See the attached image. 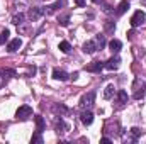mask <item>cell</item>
I'll list each match as a JSON object with an SVG mask.
<instances>
[{
	"label": "cell",
	"instance_id": "e0dca14e",
	"mask_svg": "<svg viewBox=\"0 0 146 144\" xmlns=\"http://www.w3.org/2000/svg\"><path fill=\"white\" fill-rule=\"evenodd\" d=\"M117 104L119 105L127 104V92H124V90H119L117 92Z\"/></svg>",
	"mask_w": 146,
	"mask_h": 144
},
{
	"label": "cell",
	"instance_id": "7a4b0ae2",
	"mask_svg": "<svg viewBox=\"0 0 146 144\" xmlns=\"http://www.w3.org/2000/svg\"><path fill=\"white\" fill-rule=\"evenodd\" d=\"M29 117H33V108L29 105H22V107L17 108V112H15V119L17 120H27Z\"/></svg>",
	"mask_w": 146,
	"mask_h": 144
},
{
	"label": "cell",
	"instance_id": "3957f363",
	"mask_svg": "<svg viewBox=\"0 0 146 144\" xmlns=\"http://www.w3.org/2000/svg\"><path fill=\"white\" fill-rule=\"evenodd\" d=\"M146 20V15L143 10H138V12H134V15L131 17V26L133 27H139L141 24H145Z\"/></svg>",
	"mask_w": 146,
	"mask_h": 144
},
{
	"label": "cell",
	"instance_id": "83f0119b",
	"mask_svg": "<svg viewBox=\"0 0 146 144\" xmlns=\"http://www.w3.org/2000/svg\"><path fill=\"white\" fill-rule=\"evenodd\" d=\"M75 3H76L78 7H83V5H85V0H75Z\"/></svg>",
	"mask_w": 146,
	"mask_h": 144
},
{
	"label": "cell",
	"instance_id": "ba28073f",
	"mask_svg": "<svg viewBox=\"0 0 146 144\" xmlns=\"http://www.w3.org/2000/svg\"><path fill=\"white\" fill-rule=\"evenodd\" d=\"M21 46H22V41H21L19 37H15V39H12V41L7 44V51H9V53H15V51H19Z\"/></svg>",
	"mask_w": 146,
	"mask_h": 144
},
{
	"label": "cell",
	"instance_id": "5b68a950",
	"mask_svg": "<svg viewBox=\"0 0 146 144\" xmlns=\"http://www.w3.org/2000/svg\"><path fill=\"white\" fill-rule=\"evenodd\" d=\"M104 68H106V63H102V61H94L92 65L85 66V70L90 71V73H100Z\"/></svg>",
	"mask_w": 146,
	"mask_h": 144
},
{
	"label": "cell",
	"instance_id": "2e32d148",
	"mask_svg": "<svg viewBox=\"0 0 146 144\" xmlns=\"http://www.w3.org/2000/svg\"><path fill=\"white\" fill-rule=\"evenodd\" d=\"M127 9H129V2H127V0H122V2L117 5V10H115V14H117V15H122V14H124Z\"/></svg>",
	"mask_w": 146,
	"mask_h": 144
},
{
	"label": "cell",
	"instance_id": "1f68e13d",
	"mask_svg": "<svg viewBox=\"0 0 146 144\" xmlns=\"http://www.w3.org/2000/svg\"><path fill=\"white\" fill-rule=\"evenodd\" d=\"M143 2H145V3H146V0H143Z\"/></svg>",
	"mask_w": 146,
	"mask_h": 144
},
{
	"label": "cell",
	"instance_id": "d6986e66",
	"mask_svg": "<svg viewBox=\"0 0 146 144\" xmlns=\"http://www.w3.org/2000/svg\"><path fill=\"white\" fill-rule=\"evenodd\" d=\"M53 110H54L56 114H60V117H61V115H65V114H68V108L65 107L63 104H56V105L53 107Z\"/></svg>",
	"mask_w": 146,
	"mask_h": 144
},
{
	"label": "cell",
	"instance_id": "d4e9b609",
	"mask_svg": "<svg viewBox=\"0 0 146 144\" xmlns=\"http://www.w3.org/2000/svg\"><path fill=\"white\" fill-rule=\"evenodd\" d=\"M66 129H68V126H66V124H65V122L60 119V120L56 122V131H58V132H65Z\"/></svg>",
	"mask_w": 146,
	"mask_h": 144
},
{
	"label": "cell",
	"instance_id": "cb8c5ba5",
	"mask_svg": "<svg viewBox=\"0 0 146 144\" xmlns=\"http://www.w3.org/2000/svg\"><path fill=\"white\" fill-rule=\"evenodd\" d=\"M58 22L63 26V27H66L68 24H70V15L66 14V15H60V19H58Z\"/></svg>",
	"mask_w": 146,
	"mask_h": 144
},
{
	"label": "cell",
	"instance_id": "8992f818",
	"mask_svg": "<svg viewBox=\"0 0 146 144\" xmlns=\"http://www.w3.org/2000/svg\"><path fill=\"white\" fill-rule=\"evenodd\" d=\"M119 65H121V58H119V56H112V58H109V59L106 61V68L110 70V71L117 70V68H119Z\"/></svg>",
	"mask_w": 146,
	"mask_h": 144
},
{
	"label": "cell",
	"instance_id": "8fae6325",
	"mask_svg": "<svg viewBox=\"0 0 146 144\" xmlns=\"http://www.w3.org/2000/svg\"><path fill=\"white\" fill-rule=\"evenodd\" d=\"M139 136H141V131H139L138 127H133V129L129 131V137H127L126 141H127V143H136Z\"/></svg>",
	"mask_w": 146,
	"mask_h": 144
},
{
	"label": "cell",
	"instance_id": "ffe728a7",
	"mask_svg": "<svg viewBox=\"0 0 146 144\" xmlns=\"http://www.w3.org/2000/svg\"><path fill=\"white\" fill-rule=\"evenodd\" d=\"M44 127H46L44 119H42L41 115H36V129L39 131V132H42V131H44Z\"/></svg>",
	"mask_w": 146,
	"mask_h": 144
},
{
	"label": "cell",
	"instance_id": "f546056e",
	"mask_svg": "<svg viewBox=\"0 0 146 144\" xmlns=\"http://www.w3.org/2000/svg\"><path fill=\"white\" fill-rule=\"evenodd\" d=\"M70 78H72V80H76V78H78V73H73V75L70 76Z\"/></svg>",
	"mask_w": 146,
	"mask_h": 144
},
{
	"label": "cell",
	"instance_id": "484cf974",
	"mask_svg": "<svg viewBox=\"0 0 146 144\" xmlns=\"http://www.w3.org/2000/svg\"><path fill=\"white\" fill-rule=\"evenodd\" d=\"M114 31H115V24H114L112 20H107V22H106V32H107V34H112Z\"/></svg>",
	"mask_w": 146,
	"mask_h": 144
},
{
	"label": "cell",
	"instance_id": "7c38bea8",
	"mask_svg": "<svg viewBox=\"0 0 146 144\" xmlns=\"http://www.w3.org/2000/svg\"><path fill=\"white\" fill-rule=\"evenodd\" d=\"M0 76H2V80H10L12 76H15V71L14 70H9V68H0Z\"/></svg>",
	"mask_w": 146,
	"mask_h": 144
},
{
	"label": "cell",
	"instance_id": "9a60e30c",
	"mask_svg": "<svg viewBox=\"0 0 146 144\" xmlns=\"http://www.w3.org/2000/svg\"><path fill=\"white\" fill-rule=\"evenodd\" d=\"M114 93H115V87L110 83V85L106 87V90H104V98H106V100H110V98L114 97Z\"/></svg>",
	"mask_w": 146,
	"mask_h": 144
},
{
	"label": "cell",
	"instance_id": "4fadbf2b",
	"mask_svg": "<svg viewBox=\"0 0 146 144\" xmlns=\"http://www.w3.org/2000/svg\"><path fill=\"white\" fill-rule=\"evenodd\" d=\"M63 5H65V2H63V0H58L56 3H53V5H49V7H46V9H44V14H46V12H48V14H53V12H56L60 7H63Z\"/></svg>",
	"mask_w": 146,
	"mask_h": 144
},
{
	"label": "cell",
	"instance_id": "f1b7e54d",
	"mask_svg": "<svg viewBox=\"0 0 146 144\" xmlns=\"http://www.w3.org/2000/svg\"><path fill=\"white\" fill-rule=\"evenodd\" d=\"M100 143H102V144H110V139H109V137H102V139H100Z\"/></svg>",
	"mask_w": 146,
	"mask_h": 144
},
{
	"label": "cell",
	"instance_id": "4316f807",
	"mask_svg": "<svg viewBox=\"0 0 146 144\" xmlns=\"http://www.w3.org/2000/svg\"><path fill=\"white\" fill-rule=\"evenodd\" d=\"M31 143H42V137H41V132H39V131L31 137Z\"/></svg>",
	"mask_w": 146,
	"mask_h": 144
},
{
	"label": "cell",
	"instance_id": "4dcf8cb0",
	"mask_svg": "<svg viewBox=\"0 0 146 144\" xmlns=\"http://www.w3.org/2000/svg\"><path fill=\"white\" fill-rule=\"evenodd\" d=\"M92 2H94V3H100L102 0H92Z\"/></svg>",
	"mask_w": 146,
	"mask_h": 144
},
{
	"label": "cell",
	"instance_id": "9c48e42d",
	"mask_svg": "<svg viewBox=\"0 0 146 144\" xmlns=\"http://www.w3.org/2000/svg\"><path fill=\"white\" fill-rule=\"evenodd\" d=\"M80 120H82L85 126H90V124L94 122V114H92V112L87 108V110H83V112H82V115H80Z\"/></svg>",
	"mask_w": 146,
	"mask_h": 144
},
{
	"label": "cell",
	"instance_id": "ac0fdd59",
	"mask_svg": "<svg viewBox=\"0 0 146 144\" xmlns=\"http://www.w3.org/2000/svg\"><path fill=\"white\" fill-rule=\"evenodd\" d=\"M24 19H26V15L24 14H15L14 17H12V24H15V26H21V24H24Z\"/></svg>",
	"mask_w": 146,
	"mask_h": 144
},
{
	"label": "cell",
	"instance_id": "30bf717a",
	"mask_svg": "<svg viewBox=\"0 0 146 144\" xmlns=\"http://www.w3.org/2000/svg\"><path fill=\"white\" fill-rule=\"evenodd\" d=\"M83 53L85 54H92V53H95L97 51V44H95V41H87L85 44H83Z\"/></svg>",
	"mask_w": 146,
	"mask_h": 144
},
{
	"label": "cell",
	"instance_id": "44dd1931",
	"mask_svg": "<svg viewBox=\"0 0 146 144\" xmlns=\"http://www.w3.org/2000/svg\"><path fill=\"white\" fill-rule=\"evenodd\" d=\"M60 49H61V53H66V54H68V53L72 51V46H70L68 41H61V42H60Z\"/></svg>",
	"mask_w": 146,
	"mask_h": 144
},
{
	"label": "cell",
	"instance_id": "5bb4252c",
	"mask_svg": "<svg viewBox=\"0 0 146 144\" xmlns=\"http://www.w3.org/2000/svg\"><path fill=\"white\" fill-rule=\"evenodd\" d=\"M109 48H110V51L112 53H119L121 51V48H122V42L119 41V39H112L109 42Z\"/></svg>",
	"mask_w": 146,
	"mask_h": 144
},
{
	"label": "cell",
	"instance_id": "277c9868",
	"mask_svg": "<svg viewBox=\"0 0 146 144\" xmlns=\"http://www.w3.org/2000/svg\"><path fill=\"white\" fill-rule=\"evenodd\" d=\"M42 14H44V9H41V7H33V9H29L27 17H29V20L36 22V20H39V17H41Z\"/></svg>",
	"mask_w": 146,
	"mask_h": 144
},
{
	"label": "cell",
	"instance_id": "52a82bcc",
	"mask_svg": "<svg viewBox=\"0 0 146 144\" xmlns=\"http://www.w3.org/2000/svg\"><path fill=\"white\" fill-rule=\"evenodd\" d=\"M53 78H54V80H60V81H66V80L70 78V75L65 71V70L54 68V70H53Z\"/></svg>",
	"mask_w": 146,
	"mask_h": 144
},
{
	"label": "cell",
	"instance_id": "6da1fadb",
	"mask_svg": "<svg viewBox=\"0 0 146 144\" xmlns=\"http://www.w3.org/2000/svg\"><path fill=\"white\" fill-rule=\"evenodd\" d=\"M94 104H95V92H88V93H85L80 98V107L83 108V110L94 107Z\"/></svg>",
	"mask_w": 146,
	"mask_h": 144
},
{
	"label": "cell",
	"instance_id": "603a6c76",
	"mask_svg": "<svg viewBox=\"0 0 146 144\" xmlns=\"http://www.w3.org/2000/svg\"><path fill=\"white\" fill-rule=\"evenodd\" d=\"M9 36H10V32H9V29H5V31H2V32H0V44H5V42L9 41Z\"/></svg>",
	"mask_w": 146,
	"mask_h": 144
},
{
	"label": "cell",
	"instance_id": "7402d4cb",
	"mask_svg": "<svg viewBox=\"0 0 146 144\" xmlns=\"http://www.w3.org/2000/svg\"><path fill=\"white\" fill-rule=\"evenodd\" d=\"M95 44H97V49H102L106 46V37L104 36H97L95 37Z\"/></svg>",
	"mask_w": 146,
	"mask_h": 144
}]
</instances>
